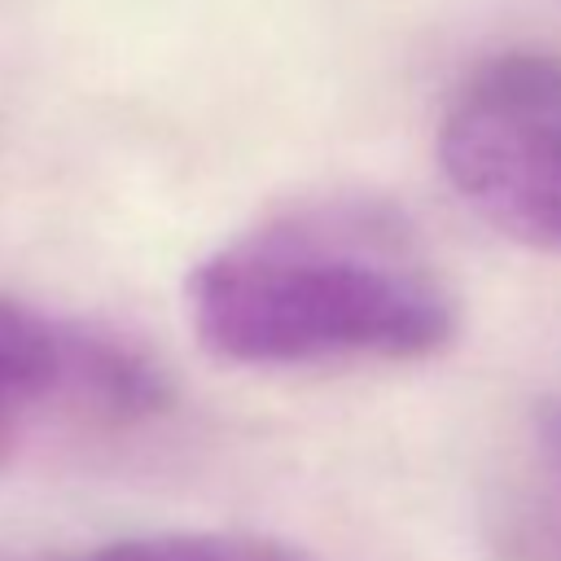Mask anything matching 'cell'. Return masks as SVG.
Wrapping results in <instances>:
<instances>
[{
  "label": "cell",
  "instance_id": "obj_1",
  "mask_svg": "<svg viewBox=\"0 0 561 561\" xmlns=\"http://www.w3.org/2000/svg\"><path fill=\"white\" fill-rule=\"evenodd\" d=\"M188 329L237 368L408 364L460 324L443 272L399 219L364 206L267 215L219 241L184 280Z\"/></svg>",
  "mask_w": 561,
  "mask_h": 561
},
{
  "label": "cell",
  "instance_id": "obj_2",
  "mask_svg": "<svg viewBox=\"0 0 561 561\" xmlns=\"http://www.w3.org/2000/svg\"><path fill=\"white\" fill-rule=\"evenodd\" d=\"M434 162L500 237L561 254V48H500L443 101Z\"/></svg>",
  "mask_w": 561,
  "mask_h": 561
},
{
  "label": "cell",
  "instance_id": "obj_3",
  "mask_svg": "<svg viewBox=\"0 0 561 561\" xmlns=\"http://www.w3.org/2000/svg\"><path fill=\"white\" fill-rule=\"evenodd\" d=\"M491 543L504 561H561V390L526 412L495 473Z\"/></svg>",
  "mask_w": 561,
  "mask_h": 561
},
{
  "label": "cell",
  "instance_id": "obj_4",
  "mask_svg": "<svg viewBox=\"0 0 561 561\" xmlns=\"http://www.w3.org/2000/svg\"><path fill=\"white\" fill-rule=\"evenodd\" d=\"M79 342V324L48 320L44 311L0 294V465L13 456L31 412L53 399H75Z\"/></svg>",
  "mask_w": 561,
  "mask_h": 561
},
{
  "label": "cell",
  "instance_id": "obj_5",
  "mask_svg": "<svg viewBox=\"0 0 561 561\" xmlns=\"http://www.w3.org/2000/svg\"><path fill=\"white\" fill-rule=\"evenodd\" d=\"M83 561H302L294 548L228 530H162L96 548Z\"/></svg>",
  "mask_w": 561,
  "mask_h": 561
}]
</instances>
